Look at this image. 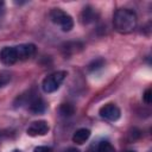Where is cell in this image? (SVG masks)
<instances>
[{
    "label": "cell",
    "mask_w": 152,
    "mask_h": 152,
    "mask_svg": "<svg viewBox=\"0 0 152 152\" xmlns=\"http://www.w3.org/2000/svg\"><path fill=\"white\" fill-rule=\"evenodd\" d=\"M11 78H12V76H11L10 71H6V70L0 71V88L7 86L11 82Z\"/></svg>",
    "instance_id": "cell-12"
},
{
    "label": "cell",
    "mask_w": 152,
    "mask_h": 152,
    "mask_svg": "<svg viewBox=\"0 0 152 152\" xmlns=\"http://www.w3.org/2000/svg\"><path fill=\"white\" fill-rule=\"evenodd\" d=\"M89 137H90V131L88 128H80L74 133L72 141L77 145H82L89 139Z\"/></svg>",
    "instance_id": "cell-9"
},
{
    "label": "cell",
    "mask_w": 152,
    "mask_h": 152,
    "mask_svg": "<svg viewBox=\"0 0 152 152\" xmlns=\"http://www.w3.org/2000/svg\"><path fill=\"white\" fill-rule=\"evenodd\" d=\"M103 64H104V61H103L102 58H97V59H94V61L88 65V69H89L90 71H94V70H97V69H100L101 66H103Z\"/></svg>",
    "instance_id": "cell-13"
},
{
    "label": "cell",
    "mask_w": 152,
    "mask_h": 152,
    "mask_svg": "<svg viewBox=\"0 0 152 152\" xmlns=\"http://www.w3.org/2000/svg\"><path fill=\"white\" fill-rule=\"evenodd\" d=\"M65 152H80L77 148H75V147H70V148H68Z\"/></svg>",
    "instance_id": "cell-16"
},
{
    "label": "cell",
    "mask_w": 152,
    "mask_h": 152,
    "mask_svg": "<svg viewBox=\"0 0 152 152\" xmlns=\"http://www.w3.org/2000/svg\"><path fill=\"white\" fill-rule=\"evenodd\" d=\"M66 76V71L64 70H59V71H55L50 75H48L43 82H42V88L45 93H53L56 91L59 86L62 84V82L64 81Z\"/></svg>",
    "instance_id": "cell-3"
},
{
    "label": "cell",
    "mask_w": 152,
    "mask_h": 152,
    "mask_svg": "<svg viewBox=\"0 0 152 152\" xmlns=\"http://www.w3.org/2000/svg\"><path fill=\"white\" fill-rule=\"evenodd\" d=\"M96 18H97V13L91 6L84 7L82 10V12L80 13V21L83 25H88V24L94 23L96 20Z\"/></svg>",
    "instance_id": "cell-8"
},
{
    "label": "cell",
    "mask_w": 152,
    "mask_h": 152,
    "mask_svg": "<svg viewBox=\"0 0 152 152\" xmlns=\"http://www.w3.org/2000/svg\"><path fill=\"white\" fill-rule=\"evenodd\" d=\"M137 14L129 8H119L114 13L113 25L119 33H129L137 26Z\"/></svg>",
    "instance_id": "cell-1"
},
{
    "label": "cell",
    "mask_w": 152,
    "mask_h": 152,
    "mask_svg": "<svg viewBox=\"0 0 152 152\" xmlns=\"http://www.w3.org/2000/svg\"><path fill=\"white\" fill-rule=\"evenodd\" d=\"M0 61L5 65H12L19 61L18 51L15 46H5L0 51Z\"/></svg>",
    "instance_id": "cell-5"
},
{
    "label": "cell",
    "mask_w": 152,
    "mask_h": 152,
    "mask_svg": "<svg viewBox=\"0 0 152 152\" xmlns=\"http://www.w3.org/2000/svg\"><path fill=\"white\" fill-rule=\"evenodd\" d=\"M50 19L52 20V23L58 25L64 32H69L74 27L72 17L61 8H52L50 11Z\"/></svg>",
    "instance_id": "cell-2"
},
{
    "label": "cell",
    "mask_w": 152,
    "mask_h": 152,
    "mask_svg": "<svg viewBox=\"0 0 152 152\" xmlns=\"http://www.w3.org/2000/svg\"><path fill=\"white\" fill-rule=\"evenodd\" d=\"M127 152H135V151H127Z\"/></svg>",
    "instance_id": "cell-19"
},
{
    "label": "cell",
    "mask_w": 152,
    "mask_h": 152,
    "mask_svg": "<svg viewBox=\"0 0 152 152\" xmlns=\"http://www.w3.org/2000/svg\"><path fill=\"white\" fill-rule=\"evenodd\" d=\"M97 152H115V148L113 147V145L109 141L103 140V141L99 142V145H97Z\"/></svg>",
    "instance_id": "cell-11"
},
{
    "label": "cell",
    "mask_w": 152,
    "mask_h": 152,
    "mask_svg": "<svg viewBox=\"0 0 152 152\" xmlns=\"http://www.w3.org/2000/svg\"><path fill=\"white\" fill-rule=\"evenodd\" d=\"M13 152H21V151H18V150H15V151H13Z\"/></svg>",
    "instance_id": "cell-18"
},
{
    "label": "cell",
    "mask_w": 152,
    "mask_h": 152,
    "mask_svg": "<svg viewBox=\"0 0 152 152\" xmlns=\"http://www.w3.org/2000/svg\"><path fill=\"white\" fill-rule=\"evenodd\" d=\"M142 99H144V102H145V103H147V104H150V103L152 102V91H151V89H150V88L145 90Z\"/></svg>",
    "instance_id": "cell-14"
},
{
    "label": "cell",
    "mask_w": 152,
    "mask_h": 152,
    "mask_svg": "<svg viewBox=\"0 0 152 152\" xmlns=\"http://www.w3.org/2000/svg\"><path fill=\"white\" fill-rule=\"evenodd\" d=\"M49 132V125L44 120L33 121L26 129V133L30 137H38V135H45Z\"/></svg>",
    "instance_id": "cell-6"
},
{
    "label": "cell",
    "mask_w": 152,
    "mask_h": 152,
    "mask_svg": "<svg viewBox=\"0 0 152 152\" xmlns=\"http://www.w3.org/2000/svg\"><path fill=\"white\" fill-rule=\"evenodd\" d=\"M75 113V107L71 103H62L59 107V114L64 118L71 116Z\"/></svg>",
    "instance_id": "cell-10"
},
{
    "label": "cell",
    "mask_w": 152,
    "mask_h": 152,
    "mask_svg": "<svg viewBox=\"0 0 152 152\" xmlns=\"http://www.w3.org/2000/svg\"><path fill=\"white\" fill-rule=\"evenodd\" d=\"M15 48L18 51L19 61H25L27 58H31L36 52L34 44H20V45H17Z\"/></svg>",
    "instance_id": "cell-7"
},
{
    "label": "cell",
    "mask_w": 152,
    "mask_h": 152,
    "mask_svg": "<svg viewBox=\"0 0 152 152\" xmlns=\"http://www.w3.org/2000/svg\"><path fill=\"white\" fill-rule=\"evenodd\" d=\"M99 113L103 119H106L108 121H116L121 116L120 108L114 103H107V104L102 106L100 108Z\"/></svg>",
    "instance_id": "cell-4"
},
{
    "label": "cell",
    "mask_w": 152,
    "mask_h": 152,
    "mask_svg": "<svg viewBox=\"0 0 152 152\" xmlns=\"http://www.w3.org/2000/svg\"><path fill=\"white\" fill-rule=\"evenodd\" d=\"M2 5H4V2H2V1H0V7H1Z\"/></svg>",
    "instance_id": "cell-17"
},
{
    "label": "cell",
    "mask_w": 152,
    "mask_h": 152,
    "mask_svg": "<svg viewBox=\"0 0 152 152\" xmlns=\"http://www.w3.org/2000/svg\"><path fill=\"white\" fill-rule=\"evenodd\" d=\"M33 152H52V148L49 146H38L34 148Z\"/></svg>",
    "instance_id": "cell-15"
}]
</instances>
